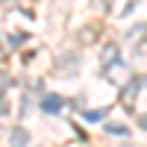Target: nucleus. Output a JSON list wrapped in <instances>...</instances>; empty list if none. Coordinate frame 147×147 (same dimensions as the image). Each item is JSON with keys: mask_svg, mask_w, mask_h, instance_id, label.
Segmentation results:
<instances>
[{"mask_svg": "<svg viewBox=\"0 0 147 147\" xmlns=\"http://www.w3.org/2000/svg\"><path fill=\"white\" fill-rule=\"evenodd\" d=\"M141 88H144V77H132V80L127 82L124 94H121V103H124L127 112H136V97H138Z\"/></svg>", "mask_w": 147, "mask_h": 147, "instance_id": "f257e3e1", "label": "nucleus"}, {"mask_svg": "<svg viewBox=\"0 0 147 147\" xmlns=\"http://www.w3.org/2000/svg\"><path fill=\"white\" fill-rule=\"evenodd\" d=\"M59 109H62V97L59 94H44L41 97V112L44 115H56Z\"/></svg>", "mask_w": 147, "mask_h": 147, "instance_id": "f03ea898", "label": "nucleus"}, {"mask_svg": "<svg viewBox=\"0 0 147 147\" xmlns=\"http://www.w3.org/2000/svg\"><path fill=\"white\" fill-rule=\"evenodd\" d=\"M27 141H30L27 129H15V132H12V147H27Z\"/></svg>", "mask_w": 147, "mask_h": 147, "instance_id": "7ed1b4c3", "label": "nucleus"}, {"mask_svg": "<svg viewBox=\"0 0 147 147\" xmlns=\"http://www.w3.org/2000/svg\"><path fill=\"white\" fill-rule=\"evenodd\" d=\"M103 115H106V109H88V112H82L85 121H103Z\"/></svg>", "mask_w": 147, "mask_h": 147, "instance_id": "20e7f679", "label": "nucleus"}, {"mask_svg": "<svg viewBox=\"0 0 147 147\" xmlns=\"http://www.w3.org/2000/svg\"><path fill=\"white\" fill-rule=\"evenodd\" d=\"M106 132H115V136H129V129L121 127V124H106Z\"/></svg>", "mask_w": 147, "mask_h": 147, "instance_id": "39448f33", "label": "nucleus"}, {"mask_svg": "<svg viewBox=\"0 0 147 147\" xmlns=\"http://www.w3.org/2000/svg\"><path fill=\"white\" fill-rule=\"evenodd\" d=\"M9 112V103H6V91H0V115Z\"/></svg>", "mask_w": 147, "mask_h": 147, "instance_id": "423d86ee", "label": "nucleus"}, {"mask_svg": "<svg viewBox=\"0 0 147 147\" xmlns=\"http://www.w3.org/2000/svg\"><path fill=\"white\" fill-rule=\"evenodd\" d=\"M15 3H18V0H0V6H3V9H12Z\"/></svg>", "mask_w": 147, "mask_h": 147, "instance_id": "0eeeda50", "label": "nucleus"}, {"mask_svg": "<svg viewBox=\"0 0 147 147\" xmlns=\"http://www.w3.org/2000/svg\"><path fill=\"white\" fill-rule=\"evenodd\" d=\"M9 82H12V80L6 77V74H0V91H3V85H9Z\"/></svg>", "mask_w": 147, "mask_h": 147, "instance_id": "6e6552de", "label": "nucleus"}, {"mask_svg": "<svg viewBox=\"0 0 147 147\" xmlns=\"http://www.w3.org/2000/svg\"><path fill=\"white\" fill-rule=\"evenodd\" d=\"M103 6H109V0H103Z\"/></svg>", "mask_w": 147, "mask_h": 147, "instance_id": "1a4fd4ad", "label": "nucleus"}]
</instances>
